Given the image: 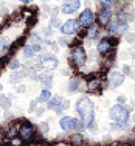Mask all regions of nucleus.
Wrapping results in <instances>:
<instances>
[{
  "mask_svg": "<svg viewBox=\"0 0 135 146\" xmlns=\"http://www.w3.org/2000/svg\"><path fill=\"white\" fill-rule=\"evenodd\" d=\"M76 110L79 112V115L82 118V123L85 126H90L93 121V103L89 98H81L76 104Z\"/></svg>",
  "mask_w": 135,
  "mask_h": 146,
  "instance_id": "f257e3e1",
  "label": "nucleus"
},
{
  "mask_svg": "<svg viewBox=\"0 0 135 146\" xmlns=\"http://www.w3.org/2000/svg\"><path fill=\"white\" fill-rule=\"evenodd\" d=\"M110 118L115 120L116 123H120L121 126H124L126 121L129 120V109L121 106V104H116V106H113L110 109Z\"/></svg>",
  "mask_w": 135,
  "mask_h": 146,
  "instance_id": "f03ea898",
  "label": "nucleus"
},
{
  "mask_svg": "<svg viewBox=\"0 0 135 146\" xmlns=\"http://www.w3.org/2000/svg\"><path fill=\"white\" fill-rule=\"evenodd\" d=\"M61 127L64 131H73V129H81V124H79L78 120L70 117H64L61 120Z\"/></svg>",
  "mask_w": 135,
  "mask_h": 146,
  "instance_id": "7ed1b4c3",
  "label": "nucleus"
},
{
  "mask_svg": "<svg viewBox=\"0 0 135 146\" xmlns=\"http://www.w3.org/2000/svg\"><path fill=\"white\" fill-rule=\"evenodd\" d=\"M123 81H124V75L123 73H120V72H110L109 73V84H110V87H120L121 84H123Z\"/></svg>",
  "mask_w": 135,
  "mask_h": 146,
  "instance_id": "20e7f679",
  "label": "nucleus"
},
{
  "mask_svg": "<svg viewBox=\"0 0 135 146\" xmlns=\"http://www.w3.org/2000/svg\"><path fill=\"white\" fill-rule=\"evenodd\" d=\"M71 59H73L75 65L81 67V65L85 62V51L82 50L81 47H76L75 50H73V53H71Z\"/></svg>",
  "mask_w": 135,
  "mask_h": 146,
  "instance_id": "39448f33",
  "label": "nucleus"
},
{
  "mask_svg": "<svg viewBox=\"0 0 135 146\" xmlns=\"http://www.w3.org/2000/svg\"><path fill=\"white\" fill-rule=\"evenodd\" d=\"M79 0H65L64 5H62V13H65V14H71V13H75L76 9L79 8Z\"/></svg>",
  "mask_w": 135,
  "mask_h": 146,
  "instance_id": "423d86ee",
  "label": "nucleus"
},
{
  "mask_svg": "<svg viewBox=\"0 0 135 146\" xmlns=\"http://www.w3.org/2000/svg\"><path fill=\"white\" fill-rule=\"evenodd\" d=\"M93 20H95V16H93L92 11H84L81 13V16H79V23L84 27H92L93 25Z\"/></svg>",
  "mask_w": 135,
  "mask_h": 146,
  "instance_id": "0eeeda50",
  "label": "nucleus"
},
{
  "mask_svg": "<svg viewBox=\"0 0 135 146\" xmlns=\"http://www.w3.org/2000/svg\"><path fill=\"white\" fill-rule=\"evenodd\" d=\"M61 30L64 34H73L75 31L78 30V22H76V20H67V22L61 27Z\"/></svg>",
  "mask_w": 135,
  "mask_h": 146,
  "instance_id": "6e6552de",
  "label": "nucleus"
},
{
  "mask_svg": "<svg viewBox=\"0 0 135 146\" xmlns=\"http://www.w3.org/2000/svg\"><path fill=\"white\" fill-rule=\"evenodd\" d=\"M33 134H34V132H33V127H31L30 124H23V126L20 127V132H19L20 138H22V140H25V141L31 140Z\"/></svg>",
  "mask_w": 135,
  "mask_h": 146,
  "instance_id": "1a4fd4ad",
  "label": "nucleus"
},
{
  "mask_svg": "<svg viewBox=\"0 0 135 146\" xmlns=\"http://www.w3.org/2000/svg\"><path fill=\"white\" fill-rule=\"evenodd\" d=\"M127 23L126 22H113L112 25H110V31H112L113 34H121L124 33V31H127Z\"/></svg>",
  "mask_w": 135,
  "mask_h": 146,
  "instance_id": "9d476101",
  "label": "nucleus"
},
{
  "mask_svg": "<svg viewBox=\"0 0 135 146\" xmlns=\"http://www.w3.org/2000/svg\"><path fill=\"white\" fill-rule=\"evenodd\" d=\"M110 16H112V13H110L109 8L106 6L103 11H99V22H101V23H107V22H109V19H110Z\"/></svg>",
  "mask_w": 135,
  "mask_h": 146,
  "instance_id": "9b49d317",
  "label": "nucleus"
},
{
  "mask_svg": "<svg viewBox=\"0 0 135 146\" xmlns=\"http://www.w3.org/2000/svg\"><path fill=\"white\" fill-rule=\"evenodd\" d=\"M110 48H112V44H110L109 40H106V39L101 40V42H99V45H98V51H99V53H107Z\"/></svg>",
  "mask_w": 135,
  "mask_h": 146,
  "instance_id": "f8f14e48",
  "label": "nucleus"
},
{
  "mask_svg": "<svg viewBox=\"0 0 135 146\" xmlns=\"http://www.w3.org/2000/svg\"><path fill=\"white\" fill-rule=\"evenodd\" d=\"M44 65H45L47 68H56V67H58V59L54 58V56L45 58V62H44Z\"/></svg>",
  "mask_w": 135,
  "mask_h": 146,
  "instance_id": "ddd939ff",
  "label": "nucleus"
},
{
  "mask_svg": "<svg viewBox=\"0 0 135 146\" xmlns=\"http://www.w3.org/2000/svg\"><path fill=\"white\" fill-rule=\"evenodd\" d=\"M23 54H25L26 58H31L34 54V47H31V45H25V47H23Z\"/></svg>",
  "mask_w": 135,
  "mask_h": 146,
  "instance_id": "4468645a",
  "label": "nucleus"
},
{
  "mask_svg": "<svg viewBox=\"0 0 135 146\" xmlns=\"http://www.w3.org/2000/svg\"><path fill=\"white\" fill-rule=\"evenodd\" d=\"M50 90H44L42 93H40L39 95V101L40 103H45V101H48V100H50Z\"/></svg>",
  "mask_w": 135,
  "mask_h": 146,
  "instance_id": "2eb2a0df",
  "label": "nucleus"
},
{
  "mask_svg": "<svg viewBox=\"0 0 135 146\" xmlns=\"http://www.w3.org/2000/svg\"><path fill=\"white\" fill-rule=\"evenodd\" d=\"M8 47V39H0V54H3Z\"/></svg>",
  "mask_w": 135,
  "mask_h": 146,
  "instance_id": "dca6fc26",
  "label": "nucleus"
},
{
  "mask_svg": "<svg viewBox=\"0 0 135 146\" xmlns=\"http://www.w3.org/2000/svg\"><path fill=\"white\" fill-rule=\"evenodd\" d=\"M61 101H62L61 96H54V98L50 101V107H58V104H59Z\"/></svg>",
  "mask_w": 135,
  "mask_h": 146,
  "instance_id": "f3484780",
  "label": "nucleus"
},
{
  "mask_svg": "<svg viewBox=\"0 0 135 146\" xmlns=\"http://www.w3.org/2000/svg\"><path fill=\"white\" fill-rule=\"evenodd\" d=\"M79 87V79L76 78V79H71L70 81V90H78Z\"/></svg>",
  "mask_w": 135,
  "mask_h": 146,
  "instance_id": "a211bd4d",
  "label": "nucleus"
},
{
  "mask_svg": "<svg viewBox=\"0 0 135 146\" xmlns=\"http://www.w3.org/2000/svg\"><path fill=\"white\" fill-rule=\"evenodd\" d=\"M39 79H40V81H45V82L51 81V73H44V75L39 76Z\"/></svg>",
  "mask_w": 135,
  "mask_h": 146,
  "instance_id": "6ab92c4d",
  "label": "nucleus"
},
{
  "mask_svg": "<svg viewBox=\"0 0 135 146\" xmlns=\"http://www.w3.org/2000/svg\"><path fill=\"white\" fill-rule=\"evenodd\" d=\"M96 30H98V27H92V28L89 30L87 36H89V37H93V36H95V33H96Z\"/></svg>",
  "mask_w": 135,
  "mask_h": 146,
  "instance_id": "aec40b11",
  "label": "nucleus"
},
{
  "mask_svg": "<svg viewBox=\"0 0 135 146\" xmlns=\"http://www.w3.org/2000/svg\"><path fill=\"white\" fill-rule=\"evenodd\" d=\"M14 135H16V129H14V127H13V129H9L8 132H6V137H8V138H13Z\"/></svg>",
  "mask_w": 135,
  "mask_h": 146,
  "instance_id": "412c9836",
  "label": "nucleus"
},
{
  "mask_svg": "<svg viewBox=\"0 0 135 146\" xmlns=\"http://www.w3.org/2000/svg\"><path fill=\"white\" fill-rule=\"evenodd\" d=\"M101 3L104 6H109V5H112V3H113V0H101Z\"/></svg>",
  "mask_w": 135,
  "mask_h": 146,
  "instance_id": "4be33fe9",
  "label": "nucleus"
},
{
  "mask_svg": "<svg viewBox=\"0 0 135 146\" xmlns=\"http://www.w3.org/2000/svg\"><path fill=\"white\" fill-rule=\"evenodd\" d=\"M17 67H19V62H17V61L11 62V68H17Z\"/></svg>",
  "mask_w": 135,
  "mask_h": 146,
  "instance_id": "5701e85b",
  "label": "nucleus"
},
{
  "mask_svg": "<svg viewBox=\"0 0 135 146\" xmlns=\"http://www.w3.org/2000/svg\"><path fill=\"white\" fill-rule=\"evenodd\" d=\"M126 40H127V42H132V40H134L132 34H127V36H126Z\"/></svg>",
  "mask_w": 135,
  "mask_h": 146,
  "instance_id": "b1692460",
  "label": "nucleus"
},
{
  "mask_svg": "<svg viewBox=\"0 0 135 146\" xmlns=\"http://www.w3.org/2000/svg\"><path fill=\"white\" fill-rule=\"evenodd\" d=\"M20 2H23V3H30V2H33V0H20Z\"/></svg>",
  "mask_w": 135,
  "mask_h": 146,
  "instance_id": "393cba45",
  "label": "nucleus"
},
{
  "mask_svg": "<svg viewBox=\"0 0 135 146\" xmlns=\"http://www.w3.org/2000/svg\"><path fill=\"white\" fill-rule=\"evenodd\" d=\"M134 140H135V134H134Z\"/></svg>",
  "mask_w": 135,
  "mask_h": 146,
  "instance_id": "a878e982",
  "label": "nucleus"
}]
</instances>
